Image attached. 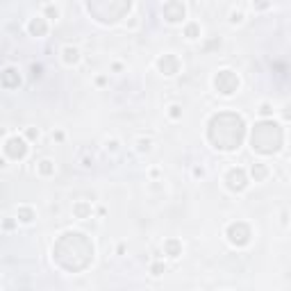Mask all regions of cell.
Here are the masks:
<instances>
[{
  "label": "cell",
  "mask_w": 291,
  "mask_h": 291,
  "mask_svg": "<svg viewBox=\"0 0 291 291\" xmlns=\"http://www.w3.org/2000/svg\"><path fill=\"white\" fill-rule=\"evenodd\" d=\"M244 134H246V125L239 114H230V112L214 114L207 125V137L214 143V148L227 150V153L237 150L241 146Z\"/></svg>",
  "instance_id": "cell-1"
},
{
  "label": "cell",
  "mask_w": 291,
  "mask_h": 291,
  "mask_svg": "<svg viewBox=\"0 0 291 291\" xmlns=\"http://www.w3.org/2000/svg\"><path fill=\"white\" fill-rule=\"evenodd\" d=\"M250 143H253V150L261 155H273L282 148L285 143V130L282 125H278L275 121H259V123L253 128V137H250Z\"/></svg>",
  "instance_id": "cell-2"
},
{
  "label": "cell",
  "mask_w": 291,
  "mask_h": 291,
  "mask_svg": "<svg viewBox=\"0 0 291 291\" xmlns=\"http://www.w3.org/2000/svg\"><path fill=\"white\" fill-rule=\"evenodd\" d=\"M226 237L232 246H237V248H246L250 244V239H253V232H250V226L244 223V221H234L230 226L226 227Z\"/></svg>",
  "instance_id": "cell-3"
},
{
  "label": "cell",
  "mask_w": 291,
  "mask_h": 291,
  "mask_svg": "<svg viewBox=\"0 0 291 291\" xmlns=\"http://www.w3.org/2000/svg\"><path fill=\"white\" fill-rule=\"evenodd\" d=\"M223 182H226V187L232 191V194H244V191L248 189L250 178H248V173H246V168L234 166L223 175Z\"/></svg>",
  "instance_id": "cell-4"
},
{
  "label": "cell",
  "mask_w": 291,
  "mask_h": 291,
  "mask_svg": "<svg viewBox=\"0 0 291 291\" xmlns=\"http://www.w3.org/2000/svg\"><path fill=\"white\" fill-rule=\"evenodd\" d=\"M239 75L234 71H230V68H226V71H219L214 75V89L219 91L221 96H232L234 91L239 89Z\"/></svg>",
  "instance_id": "cell-5"
},
{
  "label": "cell",
  "mask_w": 291,
  "mask_h": 291,
  "mask_svg": "<svg viewBox=\"0 0 291 291\" xmlns=\"http://www.w3.org/2000/svg\"><path fill=\"white\" fill-rule=\"evenodd\" d=\"M28 150H30L28 141H25L23 137H18V134H12V137L5 141V157H9V160H14V162L25 160V157H28Z\"/></svg>",
  "instance_id": "cell-6"
},
{
  "label": "cell",
  "mask_w": 291,
  "mask_h": 291,
  "mask_svg": "<svg viewBox=\"0 0 291 291\" xmlns=\"http://www.w3.org/2000/svg\"><path fill=\"white\" fill-rule=\"evenodd\" d=\"M162 16L166 23H182L184 16H187V7H184V2H164Z\"/></svg>",
  "instance_id": "cell-7"
},
{
  "label": "cell",
  "mask_w": 291,
  "mask_h": 291,
  "mask_svg": "<svg viewBox=\"0 0 291 291\" xmlns=\"http://www.w3.org/2000/svg\"><path fill=\"white\" fill-rule=\"evenodd\" d=\"M157 68H160L162 75L173 77V75H178V71H180V60L173 53L162 55L160 60H157Z\"/></svg>",
  "instance_id": "cell-8"
},
{
  "label": "cell",
  "mask_w": 291,
  "mask_h": 291,
  "mask_svg": "<svg viewBox=\"0 0 291 291\" xmlns=\"http://www.w3.org/2000/svg\"><path fill=\"white\" fill-rule=\"evenodd\" d=\"M0 84H2L5 89H16V87H21V73H18V68L7 66L5 71L0 73Z\"/></svg>",
  "instance_id": "cell-9"
},
{
  "label": "cell",
  "mask_w": 291,
  "mask_h": 291,
  "mask_svg": "<svg viewBox=\"0 0 291 291\" xmlns=\"http://www.w3.org/2000/svg\"><path fill=\"white\" fill-rule=\"evenodd\" d=\"M48 30H50V25H48V21L39 14V16H32L30 21H28V32H30L32 36H46Z\"/></svg>",
  "instance_id": "cell-10"
},
{
  "label": "cell",
  "mask_w": 291,
  "mask_h": 291,
  "mask_svg": "<svg viewBox=\"0 0 291 291\" xmlns=\"http://www.w3.org/2000/svg\"><path fill=\"white\" fill-rule=\"evenodd\" d=\"M80 60H82L80 48H75V46H64L62 48V62H64L66 66H77L80 64Z\"/></svg>",
  "instance_id": "cell-11"
},
{
  "label": "cell",
  "mask_w": 291,
  "mask_h": 291,
  "mask_svg": "<svg viewBox=\"0 0 291 291\" xmlns=\"http://www.w3.org/2000/svg\"><path fill=\"white\" fill-rule=\"evenodd\" d=\"M36 219V212L30 207V205H21V207L16 209V221L18 223H23V226H32Z\"/></svg>",
  "instance_id": "cell-12"
},
{
  "label": "cell",
  "mask_w": 291,
  "mask_h": 291,
  "mask_svg": "<svg viewBox=\"0 0 291 291\" xmlns=\"http://www.w3.org/2000/svg\"><path fill=\"white\" fill-rule=\"evenodd\" d=\"M91 212H94V207H91L89 200H77L75 205H73V214H75V219H80V221L89 219Z\"/></svg>",
  "instance_id": "cell-13"
},
{
  "label": "cell",
  "mask_w": 291,
  "mask_h": 291,
  "mask_svg": "<svg viewBox=\"0 0 291 291\" xmlns=\"http://www.w3.org/2000/svg\"><path fill=\"white\" fill-rule=\"evenodd\" d=\"M164 253H166L171 259H178L182 255V241L180 239H166L164 241Z\"/></svg>",
  "instance_id": "cell-14"
},
{
  "label": "cell",
  "mask_w": 291,
  "mask_h": 291,
  "mask_svg": "<svg viewBox=\"0 0 291 291\" xmlns=\"http://www.w3.org/2000/svg\"><path fill=\"white\" fill-rule=\"evenodd\" d=\"M268 173L271 171H268V166L264 162H255V164L250 166V175L255 178V182H264V180L268 178Z\"/></svg>",
  "instance_id": "cell-15"
},
{
  "label": "cell",
  "mask_w": 291,
  "mask_h": 291,
  "mask_svg": "<svg viewBox=\"0 0 291 291\" xmlns=\"http://www.w3.org/2000/svg\"><path fill=\"white\" fill-rule=\"evenodd\" d=\"M55 171H57V166H55L53 160H41L36 164V173H39L41 178H50V175H55Z\"/></svg>",
  "instance_id": "cell-16"
},
{
  "label": "cell",
  "mask_w": 291,
  "mask_h": 291,
  "mask_svg": "<svg viewBox=\"0 0 291 291\" xmlns=\"http://www.w3.org/2000/svg\"><path fill=\"white\" fill-rule=\"evenodd\" d=\"M200 34H202L200 23H196V21H189V23L184 25V36H187L189 41H196V39H200Z\"/></svg>",
  "instance_id": "cell-17"
},
{
  "label": "cell",
  "mask_w": 291,
  "mask_h": 291,
  "mask_svg": "<svg viewBox=\"0 0 291 291\" xmlns=\"http://www.w3.org/2000/svg\"><path fill=\"white\" fill-rule=\"evenodd\" d=\"M134 148H137L139 155H148L150 150H153V139L148 137H139L137 141H134Z\"/></svg>",
  "instance_id": "cell-18"
},
{
  "label": "cell",
  "mask_w": 291,
  "mask_h": 291,
  "mask_svg": "<svg viewBox=\"0 0 291 291\" xmlns=\"http://www.w3.org/2000/svg\"><path fill=\"white\" fill-rule=\"evenodd\" d=\"M41 12H43L41 16L46 18V21H48V18H55V21H57V18L62 16L60 7H57V5H50V2H46V5H41Z\"/></svg>",
  "instance_id": "cell-19"
},
{
  "label": "cell",
  "mask_w": 291,
  "mask_h": 291,
  "mask_svg": "<svg viewBox=\"0 0 291 291\" xmlns=\"http://www.w3.org/2000/svg\"><path fill=\"white\" fill-rule=\"evenodd\" d=\"M39 137H41V132H39V128H28L25 130V141H39Z\"/></svg>",
  "instance_id": "cell-20"
},
{
  "label": "cell",
  "mask_w": 291,
  "mask_h": 291,
  "mask_svg": "<svg viewBox=\"0 0 291 291\" xmlns=\"http://www.w3.org/2000/svg\"><path fill=\"white\" fill-rule=\"evenodd\" d=\"M150 273H153L155 278H160L162 273H166V264H164V261H155L153 266H150Z\"/></svg>",
  "instance_id": "cell-21"
},
{
  "label": "cell",
  "mask_w": 291,
  "mask_h": 291,
  "mask_svg": "<svg viewBox=\"0 0 291 291\" xmlns=\"http://www.w3.org/2000/svg\"><path fill=\"white\" fill-rule=\"evenodd\" d=\"M244 12H241V9H234V12H230V23L232 25H241L244 23Z\"/></svg>",
  "instance_id": "cell-22"
},
{
  "label": "cell",
  "mask_w": 291,
  "mask_h": 291,
  "mask_svg": "<svg viewBox=\"0 0 291 291\" xmlns=\"http://www.w3.org/2000/svg\"><path fill=\"white\" fill-rule=\"evenodd\" d=\"M168 116H171L173 121H180L182 119V107H180V105H171V107H168Z\"/></svg>",
  "instance_id": "cell-23"
},
{
  "label": "cell",
  "mask_w": 291,
  "mask_h": 291,
  "mask_svg": "<svg viewBox=\"0 0 291 291\" xmlns=\"http://www.w3.org/2000/svg\"><path fill=\"white\" fill-rule=\"evenodd\" d=\"M259 114H261V116H273V105H271V102H261V105H259Z\"/></svg>",
  "instance_id": "cell-24"
},
{
  "label": "cell",
  "mask_w": 291,
  "mask_h": 291,
  "mask_svg": "<svg viewBox=\"0 0 291 291\" xmlns=\"http://www.w3.org/2000/svg\"><path fill=\"white\" fill-rule=\"evenodd\" d=\"M119 146H121L119 139H107V141H105V148L112 150V153H116V150H119Z\"/></svg>",
  "instance_id": "cell-25"
},
{
  "label": "cell",
  "mask_w": 291,
  "mask_h": 291,
  "mask_svg": "<svg viewBox=\"0 0 291 291\" xmlns=\"http://www.w3.org/2000/svg\"><path fill=\"white\" fill-rule=\"evenodd\" d=\"M16 226H18V221H12V219H5V221H2V227H5V230H14Z\"/></svg>",
  "instance_id": "cell-26"
},
{
  "label": "cell",
  "mask_w": 291,
  "mask_h": 291,
  "mask_svg": "<svg viewBox=\"0 0 291 291\" xmlns=\"http://www.w3.org/2000/svg\"><path fill=\"white\" fill-rule=\"evenodd\" d=\"M64 139H66V134H64V132H62V130H55V132H53V141L62 143V141H64Z\"/></svg>",
  "instance_id": "cell-27"
},
{
  "label": "cell",
  "mask_w": 291,
  "mask_h": 291,
  "mask_svg": "<svg viewBox=\"0 0 291 291\" xmlns=\"http://www.w3.org/2000/svg\"><path fill=\"white\" fill-rule=\"evenodd\" d=\"M205 166H194V178H205Z\"/></svg>",
  "instance_id": "cell-28"
},
{
  "label": "cell",
  "mask_w": 291,
  "mask_h": 291,
  "mask_svg": "<svg viewBox=\"0 0 291 291\" xmlns=\"http://www.w3.org/2000/svg\"><path fill=\"white\" fill-rule=\"evenodd\" d=\"M41 64H32V77H41Z\"/></svg>",
  "instance_id": "cell-29"
},
{
  "label": "cell",
  "mask_w": 291,
  "mask_h": 291,
  "mask_svg": "<svg viewBox=\"0 0 291 291\" xmlns=\"http://www.w3.org/2000/svg\"><path fill=\"white\" fill-rule=\"evenodd\" d=\"M96 84H98V87H105V84H107V77H105V75L96 77Z\"/></svg>",
  "instance_id": "cell-30"
},
{
  "label": "cell",
  "mask_w": 291,
  "mask_h": 291,
  "mask_svg": "<svg viewBox=\"0 0 291 291\" xmlns=\"http://www.w3.org/2000/svg\"><path fill=\"white\" fill-rule=\"evenodd\" d=\"M121 68H123V64H121V62H114V64H112V71H116V73H119Z\"/></svg>",
  "instance_id": "cell-31"
},
{
  "label": "cell",
  "mask_w": 291,
  "mask_h": 291,
  "mask_svg": "<svg viewBox=\"0 0 291 291\" xmlns=\"http://www.w3.org/2000/svg\"><path fill=\"white\" fill-rule=\"evenodd\" d=\"M91 164H94V160H89V157H84V160H82V166H87V168H89Z\"/></svg>",
  "instance_id": "cell-32"
},
{
  "label": "cell",
  "mask_w": 291,
  "mask_h": 291,
  "mask_svg": "<svg viewBox=\"0 0 291 291\" xmlns=\"http://www.w3.org/2000/svg\"><path fill=\"white\" fill-rule=\"evenodd\" d=\"M9 164H7V157H0V168H7Z\"/></svg>",
  "instance_id": "cell-33"
},
{
  "label": "cell",
  "mask_w": 291,
  "mask_h": 291,
  "mask_svg": "<svg viewBox=\"0 0 291 291\" xmlns=\"http://www.w3.org/2000/svg\"><path fill=\"white\" fill-rule=\"evenodd\" d=\"M150 178H160V168H153V171H150Z\"/></svg>",
  "instance_id": "cell-34"
},
{
  "label": "cell",
  "mask_w": 291,
  "mask_h": 291,
  "mask_svg": "<svg viewBox=\"0 0 291 291\" xmlns=\"http://www.w3.org/2000/svg\"><path fill=\"white\" fill-rule=\"evenodd\" d=\"M116 253H119V255H123V253H125V244H119V248H116Z\"/></svg>",
  "instance_id": "cell-35"
}]
</instances>
